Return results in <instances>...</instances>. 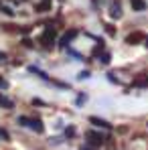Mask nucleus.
Segmentation results:
<instances>
[{"label": "nucleus", "mask_w": 148, "mask_h": 150, "mask_svg": "<svg viewBox=\"0 0 148 150\" xmlns=\"http://www.w3.org/2000/svg\"><path fill=\"white\" fill-rule=\"evenodd\" d=\"M0 105H2V108H8V110H10V108H12L14 103H12V101L8 100V98H4V96H0Z\"/></svg>", "instance_id": "nucleus-9"}, {"label": "nucleus", "mask_w": 148, "mask_h": 150, "mask_svg": "<svg viewBox=\"0 0 148 150\" xmlns=\"http://www.w3.org/2000/svg\"><path fill=\"white\" fill-rule=\"evenodd\" d=\"M65 136H67V138H73V136H75V128H73V126H69V128L65 130Z\"/></svg>", "instance_id": "nucleus-11"}, {"label": "nucleus", "mask_w": 148, "mask_h": 150, "mask_svg": "<svg viewBox=\"0 0 148 150\" xmlns=\"http://www.w3.org/2000/svg\"><path fill=\"white\" fill-rule=\"evenodd\" d=\"M85 136L89 138V144H91V146H99V144H101V140H103V138H101V134L93 132V130H89Z\"/></svg>", "instance_id": "nucleus-4"}, {"label": "nucleus", "mask_w": 148, "mask_h": 150, "mask_svg": "<svg viewBox=\"0 0 148 150\" xmlns=\"http://www.w3.org/2000/svg\"><path fill=\"white\" fill-rule=\"evenodd\" d=\"M0 136H2L4 140H8V132H6V130H2V128H0Z\"/></svg>", "instance_id": "nucleus-18"}, {"label": "nucleus", "mask_w": 148, "mask_h": 150, "mask_svg": "<svg viewBox=\"0 0 148 150\" xmlns=\"http://www.w3.org/2000/svg\"><path fill=\"white\" fill-rule=\"evenodd\" d=\"M23 43H25V47H30V45H33V41H30V39H25Z\"/></svg>", "instance_id": "nucleus-20"}, {"label": "nucleus", "mask_w": 148, "mask_h": 150, "mask_svg": "<svg viewBox=\"0 0 148 150\" xmlns=\"http://www.w3.org/2000/svg\"><path fill=\"white\" fill-rule=\"evenodd\" d=\"M75 37H77V28H69V30H67V33L59 39L61 47H67V45H69V41H71V39H75Z\"/></svg>", "instance_id": "nucleus-3"}, {"label": "nucleus", "mask_w": 148, "mask_h": 150, "mask_svg": "<svg viewBox=\"0 0 148 150\" xmlns=\"http://www.w3.org/2000/svg\"><path fill=\"white\" fill-rule=\"evenodd\" d=\"M53 41H55V28H53V26H47V30H45L43 37H41V43L47 45V47H51Z\"/></svg>", "instance_id": "nucleus-1"}, {"label": "nucleus", "mask_w": 148, "mask_h": 150, "mask_svg": "<svg viewBox=\"0 0 148 150\" xmlns=\"http://www.w3.org/2000/svg\"><path fill=\"white\" fill-rule=\"evenodd\" d=\"M144 85H148V77H146V79H144Z\"/></svg>", "instance_id": "nucleus-22"}, {"label": "nucleus", "mask_w": 148, "mask_h": 150, "mask_svg": "<svg viewBox=\"0 0 148 150\" xmlns=\"http://www.w3.org/2000/svg\"><path fill=\"white\" fill-rule=\"evenodd\" d=\"M130 2H132V8H134L136 12L146 10V2H144V0H130Z\"/></svg>", "instance_id": "nucleus-6"}, {"label": "nucleus", "mask_w": 148, "mask_h": 150, "mask_svg": "<svg viewBox=\"0 0 148 150\" xmlns=\"http://www.w3.org/2000/svg\"><path fill=\"white\" fill-rule=\"evenodd\" d=\"M110 14L114 18H122V10H120V0H114V8H110Z\"/></svg>", "instance_id": "nucleus-5"}, {"label": "nucleus", "mask_w": 148, "mask_h": 150, "mask_svg": "<svg viewBox=\"0 0 148 150\" xmlns=\"http://www.w3.org/2000/svg\"><path fill=\"white\" fill-rule=\"evenodd\" d=\"M106 33H108V35H116V26L108 25V26H106Z\"/></svg>", "instance_id": "nucleus-13"}, {"label": "nucleus", "mask_w": 148, "mask_h": 150, "mask_svg": "<svg viewBox=\"0 0 148 150\" xmlns=\"http://www.w3.org/2000/svg\"><path fill=\"white\" fill-rule=\"evenodd\" d=\"M18 122H21L23 126H30V120H28V118H25V116H21V118H18Z\"/></svg>", "instance_id": "nucleus-15"}, {"label": "nucleus", "mask_w": 148, "mask_h": 150, "mask_svg": "<svg viewBox=\"0 0 148 150\" xmlns=\"http://www.w3.org/2000/svg\"><path fill=\"white\" fill-rule=\"evenodd\" d=\"M140 41H144V33H140V30L130 33V35L126 37V43H128V45H138Z\"/></svg>", "instance_id": "nucleus-2"}, {"label": "nucleus", "mask_w": 148, "mask_h": 150, "mask_svg": "<svg viewBox=\"0 0 148 150\" xmlns=\"http://www.w3.org/2000/svg\"><path fill=\"white\" fill-rule=\"evenodd\" d=\"M49 0H45V2H41V4H37V10H39V12H45V10H49Z\"/></svg>", "instance_id": "nucleus-10"}, {"label": "nucleus", "mask_w": 148, "mask_h": 150, "mask_svg": "<svg viewBox=\"0 0 148 150\" xmlns=\"http://www.w3.org/2000/svg\"><path fill=\"white\" fill-rule=\"evenodd\" d=\"M85 101V96H77V103H83Z\"/></svg>", "instance_id": "nucleus-21"}, {"label": "nucleus", "mask_w": 148, "mask_h": 150, "mask_svg": "<svg viewBox=\"0 0 148 150\" xmlns=\"http://www.w3.org/2000/svg\"><path fill=\"white\" fill-rule=\"evenodd\" d=\"M77 77H79V79H87V77H89V71H81Z\"/></svg>", "instance_id": "nucleus-17"}, {"label": "nucleus", "mask_w": 148, "mask_h": 150, "mask_svg": "<svg viewBox=\"0 0 148 150\" xmlns=\"http://www.w3.org/2000/svg\"><path fill=\"white\" fill-rule=\"evenodd\" d=\"M91 122L96 126H101V128H112V124H108L106 120H101V118H91Z\"/></svg>", "instance_id": "nucleus-8"}, {"label": "nucleus", "mask_w": 148, "mask_h": 150, "mask_svg": "<svg viewBox=\"0 0 148 150\" xmlns=\"http://www.w3.org/2000/svg\"><path fill=\"white\" fill-rule=\"evenodd\" d=\"M0 87H2V89H6V87H8V83H6L2 77H0Z\"/></svg>", "instance_id": "nucleus-19"}, {"label": "nucleus", "mask_w": 148, "mask_h": 150, "mask_svg": "<svg viewBox=\"0 0 148 150\" xmlns=\"http://www.w3.org/2000/svg\"><path fill=\"white\" fill-rule=\"evenodd\" d=\"M2 12H4V14H8V16H12V14H14V10H12L10 6H2Z\"/></svg>", "instance_id": "nucleus-12"}, {"label": "nucleus", "mask_w": 148, "mask_h": 150, "mask_svg": "<svg viewBox=\"0 0 148 150\" xmlns=\"http://www.w3.org/2000/svg\"><path fill=\"white\" fill-rule=\"evenodd\" d=\"M144 45H146V47H148V37H146V43H144Z\"/></svg>", "instance_id": "nucleus-23"}, {"label": "nucleus", "mask_w": 148, "mask_h": 150, "mask_svg": "<svg viewBox=\"0 0 148 150\" xmlns=\"http://www.w3.org/2000/svg\"><path fill=\"white\" fill-rule=\"evenodd\" d=\"M30 128L35 130V132H43V124H41V120H30Z\"/></svg>", "instance_id": "nucleus-7"}, {"label": "nucleus", "mask_w": 148, "mask_h": 150, "mask_svg": "<svg viewBox=\"0 0 148 150\" xmlns=\"http://www.w3.org/2000/svg\"><path fill=\"white\" fill-rule=\"evenodd\" d=\"M108 81H112V83H118V77L114 73H108Z\"/></svg>", "instance_id": "nucleus-16"}, {"label": "nucleus", "mask_w": 148, "mask_h": 150, "mask_svg": "<svg viewBox=\"0 0 148 150\" xmlns=\"http://www.w3.org/2000/svg\"><path fill=\"white\" fill-rule=\"evenodd\" d=\"M110 53H101V63H110Z\"/></svg>", "instance_id": "nucleus-14"}]
</instances>
